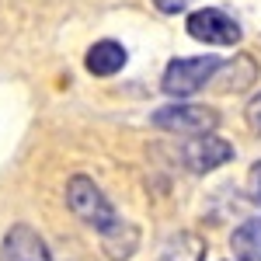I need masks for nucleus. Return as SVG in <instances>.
I'll use <instances>...</instances> for the list:
<instances>
[{
	"label": "nucleus",
	"instance_id": "nucleus-1",
	"mask_svg": "<svg viewBox=\"0 0 261 261\" xmlns=\"http://www.w3.org/2000/svg\"><path fill=\"white\" fill-rule=\"evenodd\" d=\"M66 205H70V213H73L77 220H84L87 226H94L101 237L112 233L122 223V216L112 209V202L105 199V192H101L91 178H84V174H73V178L66 181Z\"/></svg>",
	"mask_w": 261,
	"mask_h": 261
},
{
	"label": "nucleus",
	"instance_id": "nucleus-2",
	"mask_svg": "<svg viewBox=\"0 0 261 261\" xmlns=\"http://www.w3.org/2000/svg\"><path fill=\"white\" fill-rule=\"evenodd\" d=\"M216 108L205 105H164L153 112V125L164 133H181V136H205L216 129Z\"/></svg>",
	"mask_w": 261,
	"mask_h": 261
},
{
	"label": "nucleus",
	"instance_id": "nucleus-3",
	"mask_svg": "<svg viewBox=\"0 0 261 261\" xmlns=\"http://www.w3.org/2000/svg\"><path fill=\"white\" fill-rule=\"evenodd\" d=\"M220 66L223 63L216 60V56H195V60L167 63V70H164V91L174 94V98L195 94L205 81H213V73H216Z\"/></svg>",
	"mask_w": 261,
	"mask_h": 261
},
{
	"label": "nucleus",
	"instance_id": "nucleus-4",
	"mask_svg": "<svg viewBox=\"0 0 261 261\" xmlns=\"http://www.w3.org/2000/svg\"><path fill=\"white\" fill-rule=\"evenodd\" d=\"M188 35L205 45H237L241 42V28L230 14H223L220 7H202L195 14H188Z\"/></svg>",
	"mask_w": 261,
	"mask_h": 261
},
{
	"label": "nucleus",
	"instance_id": "nucleus-5",
	"mask_svg": "<svg viewBox=\"0 0 261 261\" xmlns=\"http://www.w3.org/2000/svg\"><path fill=\"white\" fill-rule=\"evenodd\" d=\"M233 157V143L220 140V136H213V133H205V136H192V140L181 146V161L188 171H213V167H220Z\"/></svg>",
	"mask_w": 261,
	"mask_h": 261
},
{
	"label": "nucleus",
	"instance_id": "nucleus-6",
	"mask_svg": "<svg viewBox=\"0 0 261 261\" xmlns=\"http://www.w3.org/2000/svg\"><path fill=\"white\" fill-rule=\"evenodd\" d=\"M0 261H53V258H49L45 241H42L28 223H14L7 230V237H4Z\"/></svg>",
	"mask_w": 261,
	"mask_h": 261
},
{
	"label": "nucleus",
	"instance_id": "nucleus-7",
	"mask_svg": "<svg viewBox=\"0 0 261 261\" xmlns=\"http://www.w3.org/2000/svg\"><path fill=\"white\" fill-rule=\"evenodd\" d=\"M125 60H129L125 45L105 39V42H94V45H91V53H87L84 63H87V70H91L94 77H112V73H119L122 66H125Z\"/></svg>",
	"mask_w": 261,
	"mask_h": 261
},
{
	"label": "nucleus",
	"instance_id": "nucleus-8",
	"mask_svg": "<svg viewBox=\"0 0 261 261\" xmlns=\"http://www.w3.org/2000/svg\"><path fill=\"white\" fill-rule=\"evenodd\" d=\"M230 247H233L237 261H261V216L241 223L230 237Z\"/></svg>",
	"mask_w": 261,
	"mask_h": 261
},
{
	"label": "nucleus",
	"instance_id": "nucleus-9",
	"mask_svg": "<svg viewBox=\"0 0 261 261\" xmlns=\"http://www.w3.org/2000/svg\"><path fill=\"white\" fill-rule=\"evenodd\" d=\"M205 258V241L195 233H174L164 244L161 261H202Z\"/></svg>",
	"mask_w": 261,
	"mask_h": 261
},
{
	"label": "nucleus",
	"instance_id": "nucleus-10",
	"mask_svg": "<svg viewBox=\"0 0 261 261\" xmlns=\"http://www.w3.org/2000/svg\"><path fill=\"white\" fill-rule=\"evenodd\" d=\"M136 241H140V233H136V226L133 223H125L122 220L112 233H105L101 237V244H105V254L112 261H122V258H129L133 251H136Z\"/></svg>",
	"mask_w": 261,
	"mask_h": 261
},
{
	"label": "nucleus",
	"instance_id": "nucleus-11",
	"mask_svg": "<svg viewBox=\"0 0 261 261\" xmlns=\"http://www.w3.org/2000/svg\"><path fill=\"white\" fill-rule=\"evenodd\" d=\"M247 125L261 136V94H258V98H251V105H247Z\"/></svg>",
	"mask_w": 261,
	"mask_h": 261
},
{
	"label": "nucleus",
	"instance_id": "nucleus-12",
	"mask_svg": "<svg viewBox=\"0 0 261 261\" xmlns=\"http://www.w3.org/2000/svg\"><path fill=\"white\" fill-rule=\"evenodd\" d=\"M247 185H251V199L261 202V161L251 167V174H247Z\"/></svg>",
	"mask_w": 261,
	"mask_h": 261
},
{
	"label": "nucleus",
	"instance_id": "nucleus-13",
	"mask_svg": "<svg viewBox=\"0 0 261 261\" xmlns=\"http://www.w3.org/2000/svg\"><path fill=\"white\" fill-rule=\"evenodd\" d=\"M192 0H157V7L161 11H167V14H174V11H185Z\"/></svg>",
	"mask_w": 261,
	"mask_h": 261
}]
</instances>
